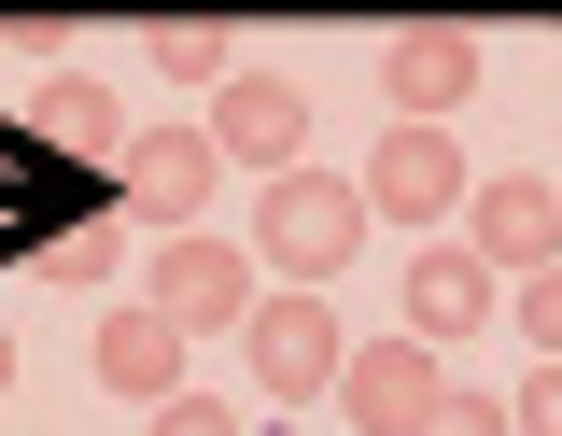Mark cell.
<instances>
[{
    "label": "cell",
    "instance_id": "8992f818",
    "mask_svg": "<svg viewBox=\"0 0 562 436\" xmlns=\"http://www.w3.org/2000/svg\"><path fill=\"white\" fill-rule=\"evenodd\" d=\"M239 353H254V380H268L281 409H310V394H338L351 338H338V310H324V295H268V310L239 324Z\"/></svg>",
    "mask_w": 562,
    "mask_h": 436
},
{
    "label": "cell",
    "instance_id": "52a82bcc",
    "mask_svg": "<svg viewBox=\"0 0 562 436\" xmlns=\"http://www.w3.org/2000/svg\"><path fill=\"white\" fill-rule=\"evenodd\" d=\"M464 198H479V169H464L450 127H380V155H366V212L436 225V212H464Z\"/></svg>",
    "mask_w": 562,
    "mask_h": 436
},
{
    "label": "cell",
    "instance_id": "5b68a950",
    "mask_svg": "<svg viewBox=\"0 0 562 436\" xmlns=\"http://www.w3.org/2000/svg\"><path fill=\"white\" fill-rule=\"evenodd\" d=\"M155 310L198 338V324H254L268 310V268H254V239H155Z\"/></svg>",
    "mask_w": 562,
    "mask_h": 436
},
{
    "label": "cell",
    "instance_id": "2e32d148",
    "mask_svg": "<svg viewBox=\"0 0 562 436\" xmlns=\"http://www.w3.org/2000/svg\"><path fill=\"white\" fill-rule=\"evenodd\" d=\"M506 423H520V436H562V366H535V380L506 394Z\"/></svg>",
    "mask_w": 562,
    "mask_h": 436
},
{
    "label": "cell",
    "instance_id": "9a60e30c",
    "mask_svg": "<svg viewBox=\"0 0 562 436\" xmlns=\"http://www.w3.org/2000/svg\"><path fill=\"white\" fill-rule=\"evenodd\" d=\"M506 324L535 338V366H562V268H549V282H520V295H506Z\"/></svg>",
    "mask_w": 562,
    "mask_h": 436
},
{
    "label": "cell",
    "instance_id": "30bf717a",
    "mask_svg": "<svg viewBox=\"0 0 562 436\" xmlns=\"http://www.w3.org/2000/svg\"><path fill=\"white\" fill-rule=\"evenodd\" d=\"M211 183H225V155H211V127H140V142H127V169H113V198H127V212L155 225V239H183Z\"/></svg>",
    "mask_w": 562,
    "mask_h": 436
},
{
    "label": "cell",
    "instance_id": "277c9868",
    "mask_svg": "<svg viewBox=\"0 0 562 436\" xmlns=\"http://www.w3.org/2000/svg\"><path fill=\"white\" fill-rule=\"evenodd\" d=\"M464 254H479L506 295H520V282H549V268H562V183H535V169L479 183V198H464Z\"/></svg>",
    "mask_w": 562,
    "mask_h": 436
},
{
    "label": "cell",
    "instance_id": "e0dca14e",
    "mask_svg": "<svg viewBox=\"0 0 562 436\" xmlns=\"http://www.w3.org/2000/svg\"><path fill=\"white\" fill-rule=\"evenodd\" d=\"M422 436H506V394H464V380H450V409H436Z\"/></svg>",
    "mask_w": 562,
    "mask_h": 436
},
{
    "label": "cell",
    "instance_id": "4fadbf2b",
    "mask_svg": "<svg viewBox=\"0 0 562 436\" xmlns=\"http://www.w3.org/2000/svg\"><path fill=\"white\" fill-rule=\"evenodd\" d=\"M140 71H155V85H239V29L169 14V29H140Z\"/></svg>",
    "mask_w": 562,
    "mask_h": 436
},
{
    "label": "cell",
    "instance_id": "3957f363",
    "mask_svg": "<svg viewBox=\"0 0 562 436\" xmlns=\"http://www.w3.org/2000/svg\"><path fill=\"white\" fill-rule=\"evenodd\" d=\"M479 85H492L479 29H394V43H380V127H450Z\"/></svg>",
    "mask_w": 562,
    "mask_h": 436
},
{
    "label": "cell",
    "instance_id": "8fae6325",
    "mask_svg": "<svg viewBox=\"0 0 562 436\" xmlns=\"http://www.w3.org/2000/svg\"><path fill=\"white\" fill-rule=\"evenodd\" d=\"M99 380L127 394V409H169L183 394V324L140 295V310H99Z\"/></svg>",
    "mask_w": 562,
    "mask_h": 436
},
{
    "label": "cell",
    "instance_id": "5bb4252c",
    "mask_svg": "<svg viewBox=\"0 0 562 436\" xmlns=\"http://www.w3.org/2000/svg\"><path fill=\"white\" fill-rule=\"evenodd\" d=\"M43 268H57L70 295H99V282H113V268H127V225H113V212H85V225H57V239H43Z\"/></svg>",
    "mask_w": 562,
    "mask_h": 436
},
{
    "label": "cell",
    "instance_id": "d6986e66",
    "mask_svg": "<svg viewBox=\"0 0 562 436\" xmlns=\"http://www.w3.org/2000/svg\"><path fill=\"white\" fill-rule=\"evenodd\" d=\"M0 394H14V324H0Z\"/></svg>",
    "mask_w": 562,
    "mask_h": 436
},
{
    "label": "cell",
    "instance_id": "ba28073f",
    "mask_svg": "<svg viewBox=\"0 0 562 436\" xmlns=\"http://www.w3.org/2000/svg\"><path fill=\"white\" fill-rule=\"evenodd\" d=\"M211 155L225 169H310V85H281V71H239L225 99H211Z\"/></svg>",
    "mask_w": 562,
    "mask_h": 436
},
{
    "label": "cell",
    "instance_id": "7a4b0ae2",
    "mask_svg": "<svg viewBox=\"0 0 562 436\" xmlns=\"http://www.w3.org/2000/svg\"><path fill=\"white\" fill-rule=\"evenodd\" d=\"M450 409V353H422L408 324L394 338H351V366H338V423L351 436H422Z\"/></svg>",
    "mask_w": 562,
    "mask_h": 436
},
{
    "label": "cell",
    "instance_id": "6da1fadb",
    "mask_svg": "<svg viewBox=\"0 0 562 436\" xmlns=\"http://www.w3.org/2000/svg\"><path fill=\"white\" fill-rule=\"evenodd\" d=\"M366 183H338V169H281L268 198H254V268H268L281 295H324L351 268V254H366Z\"/></svg>",
    "mask_w": 562,
    "mask_h": 436
},
{
    "label": "cell",
    "instance_id": "9c48e42d",
    "mask_svg": "<svg viewBox=\"0 0 562 436\" xmlns=\"http://www.w3.org/2000/svg\"><path fill=\"white\" fill-rule=\"evenodd\" d=\"M394 310H408V338H422V353H450V338L506 324V282H492L464 239H422V254H408V282H394Z\"/></svg>",
    "mask_w": 562,
    "mask_h": 436
},
{
    "label": "cell",
    "instance_id": "7c38bea8",
    "mask_svg": "<svg viewBox=\"0 0 562 436\" xmlns=\"http://www.w3.org/2000/svg\"><path fill=\"white\" fill-rule=\"evenodd\" d=\"M43 142H57V155H85V169H127V142H140V127H127V99H113V85L57 71V85H43Z\"/></svg>",
    "mask_w": 562,
    "mask_h": 436
},
{
    "label": "cell",
    "instance_id": "ac0fdd59",
    "mask_svg": "<svg viewBox=\"0 0 562 436\" xmlns=\"http://www.w3.org/2000/svg\"><path fill=\"white\" fill-rule=\"evenodd\" d=\"M140 436H239V409H211V394H169V409H155Z\"/></svg>",
    "mask_w": 562,
    "mask_h": 436
}]
</instances>
